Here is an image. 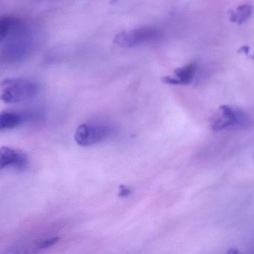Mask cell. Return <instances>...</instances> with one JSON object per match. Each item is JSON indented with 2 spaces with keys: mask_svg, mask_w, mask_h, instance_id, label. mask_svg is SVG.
<instances>
[{
  "mask_svg": "<svg viewBox=\"0 0 254 254\" xmlns=\"http://www.w3.org/2000/svg\"><path fill=\"white\" fill-rule=\"evenodd\" d=\"M219 111V115L212 123V128L213 130H221L231 126L244 124V123H245L244 114L235 111L227 105L220 107Z\"/></svg>",
  "mask_w": 254,
  "mask_h": 254,
  "instance_id": "cell-5",
  "label": "cell"
},
{
  "mask_svg": "<svg viewBox=\"0 0 254 254\" xmlns=\"http://www.w3.org/2000/svg\"><path fill=\"white\" fill-rule=\"evenodd\" d=\"M2 59L7 64L26 60L35 47V38L25 22L19 17L5 16L0 21Z\"/></svg>",
  "mask_w": 254,
  "mask_h": 254,
  "instance_id": "cell-1",
  "label": "cell"
},
{
  "mask_svg": "<svg viewBox=\"0 0 254 254\" xmlns=\"http://www.w3.org/2000/svg\"><path fill=\"white\" fill-rule=\"evenodd\" d=\"M59 237H54L51 238L50 239H47V240L43 241L40 243L39 246H38V248L39 249H46V248H50V247L53 246L55 244L57 243L59 241Z\"/></svg>",
  "mask_w": 254,
  "mask_h": 254,
  "instance_id": "cell-10",
  "label": "cell"
},
{
  "mask_svg": "<svg viewBox=\"0 0 254 254\" xmlns=\"http://www.w3.org/2000/svg\"><path fill=\"white\" fill-rule=\"evenodd\" d=\"M196 70V64L191 63L184 67L175 70V76H166L163 78V82L173 85L188 84L192 81Z\"/></svg>",
  "mask_w": 254,
  "mask_h": 254,
  "instance_id": "cell-8",
  "label": "cell"
},
{
  "mask_svg": "<svg viewBox=\"0 0 254 254\" xmlns=\"http://www.w3.org/2000/svg\"><path fill=\"white\" fill-rule=\"evenodd\" d=\"M36 81L24 78H6L1 83V99L6 104L26 102L39 93Z\"/></svg>",
  "mask_w": 254,
  "mask_h": 254,
  "instance_id": "cell-2",
  "label": "cell"
},
{
  "mask_svg": "<svg viewBox=\"0 0 254 254\" xmlns=\"http://www.w3.org/2000/svg\"><path fill=\"white\" fill-rule=\"evenodd\" d=\"M133 191L130 187L127 186L121 185L120 187V192H119V197H126L130 195Z\"/></svg>",
  "mask_w": 254,
  "mask_h": 254,
  "instance_id": "cell-11",
  "label": "cell"
},
{
  "mask_svg": "<svg viewBox=\"0 0 254 254\" xmlns=\"http://www.w3.org/2000/svg\"><path fill=\"white\" fill-rule=\"evenodd\" d=\"M115 133V127L109 123H83L75 131V140L80 146H91L107 140Z\"/></svg>",
  "mask_w": 254,
  "mask_h": 254,
  "instance_id": "cell-3",
  "label": "cell"
},
{
  "mask_svg": "<svg viewBox=\"0 0 254 254\" xmlns=\"http://www.w3.org/2000/svg\"><path fill=\"white\" fill-rule=\"evenodd\" d=\"M29 165V158L24 153L9 147H2L0 151V167L1 169L12 167L23 170Z\"/></svg>",
  "mask_w": 254,
  "mask_h": 254,
  "instance_id": "cell-6",
  "label": "cell"
},
{
  "mask_svg": "<svg viewBox=\"0 0 254 254\" xmlns=\"http://www.w3.org/2000/svg\"><path fill=\"white\" fill-rule=\"evenodd\" d=\"M161 38L162 32L160 29L152 26H144L117 34L114 38V43L121 48H134L155 42Z\"/></svg>",
  "mask_w": 254,
  "mask_h": 254,
  "instance_id": "cell-4",
  "label": "cell"
},
{
  "mask_svg": "<svg viewBox=\"0 0 254 254\" xmlns=\"http://www.w3.org/2000/svg\"><path fill=\"white\" fill-rule=\"evenodd\" d=\"M250 47H247V46H244L242 48L239 49V53H243L245 55H248L249 53Z\"/></svg>",
  "mask_w": 254,
  "mask_h": 254,
  "instance_id": "cell-12",
  "label": "cell"
},
{
  "mask_svg": "<svg viewBox=\"0 0 254 254\" xmlns=\"http://www.w3.org/2000/svg\"><path fill=\"white\" fill-rule=\"evenodd\" d=\"M229 254H236V253H239L238 251H235V250H230V251H229Z\"/></svg>",
  "mask_w": 254,
  "mask_h": 254,
  "instance_id": "cell-13",
  "label": "cell"
},
{
  "mask_svg": "<svg viewBox=\"0 0 254 254\" xmlns=\"http://www.w3.org/2000/svg\"><path fill=\"white\" fill-rule=\"evenodd\" d=\"M253 14V7L249 5H244L238 7L236 11L230 13V21L240 25L245 23Z\"/></svg>",
  "mask_w": 254,
  "mask_h": 254,
  "instance_id": "cell-9",
  "label": "cell"
},
{
  "mask_svg": "<svg viewBox=\"0 0 254 254\" xmlns=\"http://www.w3.org/2000/svg\"><path fill=\"white\" fill-rule=\"evenodd\" d=\"M31 118L28 113L6 111L0 114V130H7L15 128Z\"/></svg>",
  "mask_w": 254,
  "mask_h": 254,
  "instance_id": "cell-7",
  "label": "cell"
}]
</instances>
